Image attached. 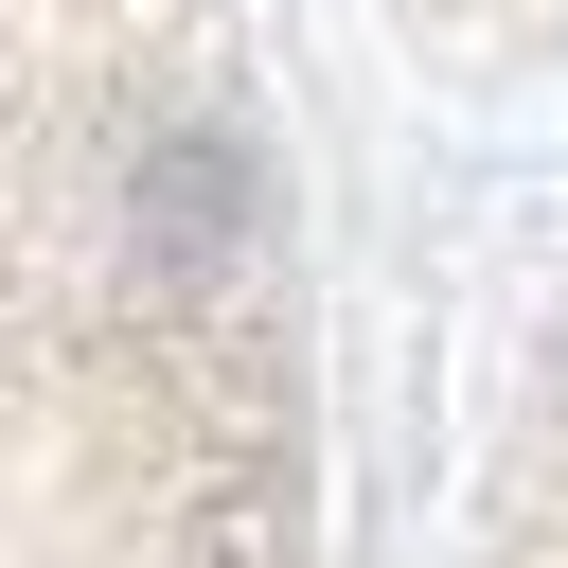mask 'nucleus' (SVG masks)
I'll return each instance as SVG.
<instances>
[{"label":"nucleus","mask_w":568,"mask_h":568,"mask_svg":"<svg viewBox=\"0 0 568 568\" xmlns=\"http://www.w3.org/2000/svg\"><path fill=\"white\" fill-rule=\"evenodd\" d=\"M0 568H320L248 0H0Z\"/></svg>","instance_id":"nucleus-1"},{"label":"nucleus","mask_w":568,"mask_h":568,"mask_svg":"<svg viewBox=\"0 0 568 568\" xmlns=\"http://www.w3.org/2000/svg\"><path fill=\"white\" fill-rule=\"evenodd\" d=\"M479 568H568V320L497 426V479H479Z\"/></svg>","instance_id":"nucleus-2"}]
</instances>
